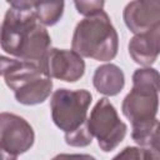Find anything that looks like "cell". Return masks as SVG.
Returning <instances> with one entry per match:
<instances>
[{
    "label": "cell",
    "instance_id": "obj_1",
    "mask_svg": "<svg viewBox=\"0 0 160 160\" xmlns=\"http://www.w3.org/2000/svg\"><path fill=\"white\" fill-rule=\"evenodd\" d=\"M1 25V48L9 55L24 60H44L51 39L32 12L34 1H9Z\"/></svg>",
    "mask_w": 160,
    "mask_h": 160
},
{
    "label": "cell",
    "instance_id": "obj_9",
    "mask_svg": "<svg viewBox=\"0 0 160 160\" xmlns=\"http://www.w3.org/2000/svg\"><path fill=\"white\" fill-rule=\"evenodd\" d=\"M122 16L131 32H144L160 24V0L131 1L125 6Z\"/></svg>",
    "mask_w": 160,
    "mask_h": 160
},
{
    "label": "cell",
    "instance_id": "obj_11",
    "mask_svg": "<svg viewBox=\"0 0 160 160\" xmlns=\"http://www.w3.org/2000/svg\"><path fill=\"white\" fill-rule=\"evenodd\" d=\"M92 84L100 94L115 96L122 90L125 85V76L118 65L104 64L96 68L92 76Z\"/></svg>",
    "mask_w": 160,
    "mask_h": 160
},
{
    "label": "cell",
    "instance_id": "obj_13",
    "mask_svg": "<svg viewBox=\"0 0 160 160\" xmlns=\"http://www.w3.org/2000/svg\"><path fill=\"white\" fill-rule=\"evenodd\" d=\"M32 12L35 14L39 22L44 26L55 25L62 16L64 2L62 1H34Z\"/></svg>",
    "mask_w": 160,
    "mask_h": 160
},
{
    "label": "cell",
    "instance_id": "obj_17",
    "mask_svg": "<svg viewBox=\"0 0 160 160\" xmlns=\"http://www.w3.org/2000/svg\"><path fill=\"white\" fill-rule=\"evenodd\" d=\"M51 160H96L94 156L88 154H59Z\"/></svg>",
    "mask_w": 160,
    "mask_h": 160
},
{
    "label": "cell",
    "instance_id": "obj_3",
    "mask_svg": "<svg viewBox=\"0 0 160 160\" xmlns=\"http://www.w3.org/2000/svg\"><path fill=\"white\" fill-rule=\"evenodd\" d=\"M71 48L81 58L112 60L118 54L119 36L109 15L102 10L82 19L74 30Z\"/></svg>",
    "mask_w": 160,
    "mask_h": 160
},
{
    "label": "cell",
    "instance_id": "obj_14",
    "mask_svg": "<svg viewBox=\"0 0 160 160\" xmlns=\"http://www.w3.org/2000/svg\"><path fill=\"white\" fill-rule=\"evenodd\" d=\"M92 138L94 136L91 135V132L89 130L88 121H86V124H84L76 131H74L71 134H65V142L70 146L84 148V146H88L92 142Z\"/></svg>",
    "mask_w": 160,
    "mask_h": 160
},
{
    "label": "cell",
    "instance_id": "obj_4",
    "mask_svg": "<svg viewBox=\"0 0 160 160\" xmlns=\"http://www.w3.org/2000/svg\"><path fill=\"white\" fill-rule=\"evenodd\" d=\"M91 94L88 90H56L50 100L54 124L65 134H71L88 121Z\"/></svg>",
    "mask_w": 160,
    "mask_h": 160
},
{
    "label": "cell",
    "instance_id": "obj_8",
    "mask_svg": "<svg viewBox=\"0 0 160 160\" xmlns=\"http://www.w3.org/2000/svg\"><path fill=\"white\" fill-rule=\"evenodd\" d=\"M1 75L5 84L14 91L38 78L48 76L44 60H24L6 56H1Z\"/></svg>",
    "mask_w": 160,
    "mask_h": 160
},
{
    "label": "cell",
    "instance_id": "obj_6",
    "mask_svg": "<svg viewBox=\"0 0 160 160\" xmlns=\"http://www.w3.org/2000/svg\"><path fill=\"white\" fill-rule=\"evenodd\" d=\"M35 134L31 125L21 116L2 112L0 115L1 160H18L34 144Z\"/></svg>",
    "mask_w": 160,
    "mask_h": 160
},
{
    "label": "cell",
    "instance_id": "obj_15",
    "mask_svg": "<svg viewBox=\"0 0 160 160\" xmlns=\"http://www.w3.org/2000/svg\"><path fill=\"white\" fill-rule=\"evenodd\" d=\"M104 1H75L74 5L78 10L79 14L86 16L94 15L99 11H102L104 8Z\"/></svg>",
    "mask_w": 160,
    "mask_h": 160
},
{
    "label": "cell",
    "instance_id": "obj_19",
    "mask_svg": "<svg viewBox=\"0 0 160 160\" xmlns=\"http://www.w3.org/2000/svg\"><path fill=\"white\" fill-rule=\"evenodd\" d=\"M151 144L160 145V121H158V124H156V126H155V129H154V131H152V134H151L148 144L144 148H146V146H149Z\"/></svg>",
    "mask_w": 160,
    "mask_h": 160
},
{
    "label": "cell",
    "instance_id": "obj_7",
    "mask_svg": "<svg viewBox=\"0 0 160 160\" xmlns=\"http://www.w3.org/2000/svg\"><path fill=\"white\" fill-rule=\"evenodd\" d=\"M44 65L49 78L68 82L78 81L85 72V62L74 50L50 49L44 58Z\"/></svg>",
    "mask_w": 160,
    "mask_h": 160
},
{
    "label": "cell",
    "instance_id": "obj_16",
    "mask_svg": "<svg viewBox=\"0 0 160 160\" xmlns=\"http://www.w3.org/2000/svg\"><path fill=\"white\" fill-rule=\"evenodd\" d=\"M111 160H145V149L138 146H128Z\"/></svg>",
    "mask_w": 160,
    "mask_h": 160
},
{
    "label": "cell",
    "instance_id": "obj_10",
    "mask_svg": "<svg viewBox=\"0 0 160 160\" xmlns=\"http://www.w3.org/2000/svg\"><path fill=\"white\" fill-rule=\"evenodd\" d=\"M129 54L139 65H152L160 55V24L134 35L129 42Z\"/></svg>",
    "mask_w": 160,
    "mask_h": 160
},
{
    "label": "cell",
    "instance_id": "obj_18",
    "mask_svg": "<svg viewBox=\"0 0 160 160\" xmlns=\"http://www.w3.org/2000/svg\"><path fill=\"white\" fill-rule=\"evenodd\" d=\"M145 149V160H160V145L151 144Z\"/></svg>",
    "mask_w": 160,
    "mask_h": 160
},
{
    "label": "cell",
    "instance_id": "obj_5",
    "mask_svg": "<svg viewBox=\"0 0 160 160\" xmlns=\"http://www.w3.org/2000/svg\"><path fill=\"white\" fill-rule=\"evenodd\" d=\"M89 130L98 139L100 149L105 152L114 150L125 138L128 126L120 120L114 105L106 99H100L88 118Z\"/></svg>",
    "mask_w": 160,
    "mask_h": 160
},
{
    "label": "cell",
    "instance_id": "obj_12",
    "mask_svg": "<svg viewBox=\"0 0 160 160\" xmlns=\"http://www.w3.org/2000/svg\"><path fill=\"white\" fill-rule=\"evenodd\" d=\"M51 90H52L51 78L41 76L25 84L24 86L14 91V94L16 101L22 105H38L44 102L50 96Z\"/></svg>",
    "mask_w": 160,
    "mask_h": 160
},
{
    "label": "cell",
    "instance_id": "obj_2",
    "mask_svg": "<svg viewBox=\"0 0 160 160\" xmlns=\"http://www.w3.org/2000/svg\"><path fill=\"white\" fill-rule=\"evenodd\" d=\"M160 74L152 68H141L132 75V89L125 96L121 110L130 120L132 140L145 146L155 125L159 109Z\"/></svg>",
    "mask_w": 160,
    "mask_h": 160
}]
</instances>
